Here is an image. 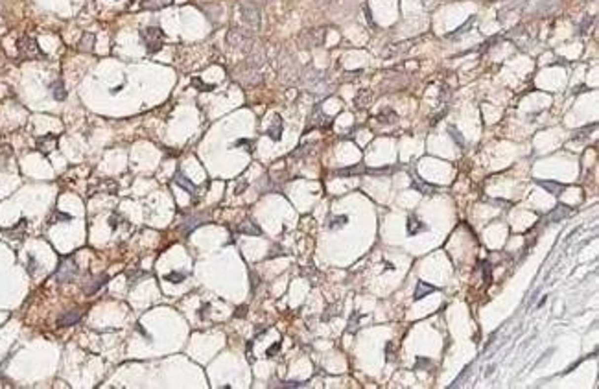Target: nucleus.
<instances>
[{
	"mask_svg": "<svg viewBox=\"0 0 599 389\" xmlns=\"http://www.w3.org/2000/svg\"><path fill=\"white\" fill-rule=\"evenodd\" d=\"M300 81L304 85V89L310 90V92H314V94H325L328 92V83H327V78L323 72H317L314 69H308L304 70L302 74H300Z\"/></svg>",
	"mask_w": 599,
	"mask_h": 389,
	"instance_id": "1",
	"label": "nucleus"
},
{
	"mask_svg": "<svg viewBox=\"0 0 599 389\" xmlns=\"http://www.w3.org/2000/svg\"><path fill=\"white\" fill-rule=\"evenodd\" d=\"M140 41L144 44V48L150 52V54H155L162 48V42H164V32L159 28V26H148V28L140 30Z\"/></svg>",
	"mask_w": 599,
	"mask_h": 389,
	"instance_id": "2",
	"label": "nucleus"
},
{
	"mask_svg": "<svg viewBox=\"0 0 599 389\" xmlns=\"http://www.w3.org/2000/svg\"><path fill=\"white\" fill-rule=\"evenodd\" d=\"M238 13H240V19L245 26L257 30L260 26V11H258L257 4H253L251 0H242L238 4Z\"/></svg>",
	"mask_w": 599,
	"mask_h": 389,
	"instance_id": "3",
	"label": "nucleus"
},
{
	"mask_svg": "<svg viewBox=\"0 0 599 389\" xmlns=\"http://www.w3.org/2000/svg\"><path fill=\"white\" fill-rule=\"evenodd\" d=\"M227 42H229L232 48H240V50H249L253 48V35L251 30H244V28H232L227 34Z\"/></svg>",
	"mask_w": 599,
	"mask_h": 389,
	"instance_id": "4",
	"label": "nucleus"
},
{
	"mask_svg": "<svg viewBox=\"0 0 599 389\" xmlns=\"http://www.w3.org/2000/svg\"><path fill=\"white\" fill-rule=\"evenodd\" d=\"M17 50H19V56L24 57V59H39L42 57V50L39 48V44L35 41L34 37H21L19 41H17Z\"/></svg>",
	"mask_w": 599,
	"mask_h": 389,
	"instance_id": "5",
	"label": "nucleus"
},
{
	"mask_svg": "<svg viewBox=\"0 0 599 389\" xmlns=\"http://www.w3.org/2000/svg\"><path fill=\"white\" fill-rule=\"evenodd\" d=\"M77 277V264L74 257H65L61 258V262L57 266L56 271V278L59 282H72L74 278Z\"/></svg>",
	"mask_w": 599,
	"mask_h": 389,
	"instance_id": "6",
	"label": "nucleus"
},
{
	"mask_svg": "<svg viewBox=\"0 0 599 389\" xmlns=\"http://www.w3.org/2000/svg\"><path fill=\"white\" fill-rule=\"evenodd\" d=\"M234 78H236L240 83L244 85H257L262 76L258 74V69L255 67H249V65H245V67H240V69L234 72Z\"/></svg>",
	"mask_w": 599,
	"mask_h": 389,
	"instance_id": "7",
	"label": "nucleus"
},
{
	"mask_svg": "<svg viewBox=\"0 0 599 389\" xmlns=\"http://www.w3.org/2000/svg\"><path fill=\"white\" fill-rule=\"evenodd\" d=\"M413 42H415V41H404V42H395V44H389L387 48L382 50V56L383 57H395V56H400V54H406V52L413 46Z\"/></svg>",
	"mask_w": 599,
	"mask_h": 389,
	"instance_id": "8",
	"label": "nucleus"
},
{
	"mask_svg": "<svg viewBox=\"0 0 599 389\" xmlns=\"http://www.w3.org/2000/svg\"><path fill=\"white\" fill-rule=\"evenodd\" d=\"M325 39V30L319 28V30H310L306 34L302 35V46H321V42Z\"/></svg>",
	"mask_w": 599,
	"mask_h": 389,
	"instance_id": "9",
	"label": "nucleus"
},
{
	"mask_svg": "<svg viewBox=\"0 0 599 389\" xmlns=\"http://www.w3.org/2000/svg\"><path fill=\"white\" fill-rule=\"evenodd\" d=\"M571 214V209L570 207H566V205H557L555 209L551 210L550 214L544 218V222L546 223H553V222H561V220H564L568 216Z\"/></svg>",
	"mask_w": 599,
	"mask_h": 389,
	"instance_id": "10",
	"label": "nucleus"
},
{
	"mask_svg": "<svg viewBox=\"0 0 599 389\" xmlns=\"http://www.w3.org/2000/svg\"><path fill=\"white\" fill-rule=\"evenodd\" d=\"M81 317V310H69V312H65L63 315H59V319H57V325L59 327H70V325H76L77 321Z\"/></svg>",
	"mask_w": 599,
	"mask_h": 389,
	"instance_id": "11",
	"label": "nucleus"
},
{
	"mask_svg": "<svg viewBox=\"0 0 599 389\" xmlns=\"http://www.w3.org/2000/svg\"><path fill=\"white\" fill-rule=\"evenodd\" d=\"M57 146V137L54 135H46V137H41V139H37V150L44 155H48L52 150H56Z\"/></svg>",
	"mask_w": 599,
	"mask_h": 389,
	"instance_id": "12",
	"label": "nucleus"
},
{
	"mask_svg": "<svg viewBox=\"0 0 599 389\" xmlns=\"http://www.w3.org/2000/svg\"><path fill=\"white\" fill-rule=\"evenodd\" d=\"M107 278H109V275L102 273V275H98V277H92L91 280H87V282H85V286H83L85 293H96L98 290H100V288H102V286H104L105 282H107Z\"/></svg>",
	"mask_w": 599,
	"mask_h": 389,
	"instance_id": "13",
	"label": "nucleus"
},
{
	"mask_svg": "<svg viewBox=\"0 0 599 389\" xmlns=\"http://www.w3.org/2000/svg\"><path fill=\"white\" fill-rule=\"evenodd\" d=\"M282 129H284V122L280 118L279 115H275L273 117V122H271V127L267 129V137L273 140H280V135H282Z\"/></svg>",
	"mask_w": 599,
	"mask_h": 389,
	"instance_id": "14",
	"label": "nucleus"
},
{
	"mask_svg": "<svg viewBox=\"0 0 599 389\" xmlns=\"http://www.w3.org/2000/svg\"><path fill=\"white\" fill-rule=\"evenodd\" d=\"M236 231L238 233H242V234H247V236H258V234H260V227L255 225V222H251V220L242 222L236 227Z\"/></svg>",
	"mask_w": 599,
	"mask_h": 389,
	"instance_id": "15",
	"label": "nucleus"
},
{
	"mask_svg": "<svg viewBox=\"0 0 599 389\" xmlns=\"http://www.w3.org/2000/svg\"><path fill=\"white\" fill-rule=\"evenodd\" d=\"M174 183H175V185H179L181 188H185V190H187V192H188L190 195H195V192H197V188H195L194 183H192L190 179H187V177H185V175H183L181 172H177V174H175Z\"/></svg>",
	"mask_w": 599,
	"mask_h": 389,
	"instance_id": "16",
	"label": "nucleus"
},
{
	"mask_svg": "<svg viewBox=\"0 0 599 389\" xmlns=\"http://www.w3.org/2000/svg\"><path fill=\"white\" fill-rule=\"evenodd\" d=\"M205 218H207V216H201V214H197V216H188V218H187V220H185V222H183V225H181V231H183V233H190V231H194L195 227H197V225H201V223H205V222H203V220H205Z\"/></svg>",
	"mask_w": 599,
	"mask_h": 389,
	"instance_id": "17",
	"label": "nucleus"
},
{
	"mask_svg": "<svg viewBox=\"0 0 599 389\" xmlns=\"http://www.w3.org/2000/svg\"><path fill=\"white\" fill-rule=\"evenodd\" d=\"M426 229H428L426 223L417 220L415 216H410V220H408V234H410V236H417L418 233H422V231H426Z\"/></svg>",
	"mask_w": 599,
	"mask_h": 389,
	"instance_id": "18",
	"label": "nucleus"
},
{
	"mask_svg": "<svg viewBox=\"0 0 599 389\" xmlns=\"http://www.w3.org/2000/svg\"><path fill=\"white\" fill-rule=\"evenodd\" d=\"M50 92H52V96L59 100V102H63L65 98H67V90H65V85L61 79H56L54 83H50Z\"/></svg>",
	"mask_w": 599,
	"mask_h": 389,
	"instance_id": "19",
	"label": "nucleus"
},
{
	"mask_svg": "<svg viewBox=\"0 0 599 389\" xmlns=\"http://www.w3.org/2000/svg\"><path fill=\"white\" fill-rule=\"evenodd\" d=\"M174 0H144L140 7L142 9H150V11H155V9H162V7L170 6Z\"/></svg>",
	"mask_w": 599,
	"mask_h": 389,
	"instance_id": "20",
	"label": "nucleus"
},
{
	"mask_svg": "<svg viewBox=\"0 0 599 389\" xmlns=\"http://www.w3.org/2000/svg\"><path fill=\"white\" fill-rule=\"evenodd\" d=\"M433 292H435V286L426 284L424 280H418L417 288H415V295H413V297H415V301H418V299H422V297H426L428 293H433Z\"/></svg>",
	"mask_w": 599,
	"mask_h": 389,
	"instance_id": "21",
	"label": "nucleus"
},
{
	"mask_svg": "<svg viewBox=\"0 0 599 389\" xmlns=\"http://www.w3.org/2000/svg\"><path fill=\"white\" fill-rule=\"evenodd\" d=\"M538 185H540L542 188H546V190H548L550 194H553V195L562 194V192L566 190L564 185H561V183H553V181H538Z\"/></svg>",
	"mask_w": 599,
	"mask_h": 389,
	"instance_id": "22",
	"label": "nucleus"
},
{
	"mask_svg": "<svg viewBox=\"0 0 599 389\" xmlns=\"http://www.w3.org/2000/svg\"><path fill=\"white\" fill-rule=\"evenodd\" d=\"M24 229H26V220H21L15 227L4 231V234H6L7 238H21L22 234H24Z\"/></svg>",
	"mask_w": 599,
	"mask_h": 389,
	"instance_id": "23",
	"label": "nucleus"
},
{
	"mask_svg": "<svg viewBox=\"0 0 599 389\" xmlns=\"http://www.w3.org/2000/svg\"><path fill=\"white\" fill-rule=\"evenodd\" d=\"M94 39H96L94 34H89V32L83 34L81 41H79V50H81V52H92V48H94Z\"/></svg>",
	"mask_w": 599,
	"mask_h": 389,
	"instance_id": "24",
	"label": "nucleus"
},
{
	"mask_svg": "<svg viewBox=\"0 0 599 389\" xmlns=\"http://www.w3.org/2000/svg\"><path fill=\"white\" fill-rule=\"evenodd\" d=\"M98 190H102V192H105V194H116V192H118V183H116V181L107 179V181H104V183L100 185V188H98Z\"/></svg>",
	"mask_w": 599,
	"mask_h": 389,
	"instance_id": "25",
	"label": "nucleus"
},
{
	"mask_svg": "<svg viewBox=\"0 0 599 389\" xmlns=\"http://www.w3.org/2000/svg\"><path fill=\"white\" fill-rule=\"evenodd\" d=\"M347 222H348V218L347 216H334V218H330V222H328V227H330V229H341V227H345V225H347Z\"/></svg>",
	"mask_w": 599,
	"mask_h": 389,
	"instance_id": "26",
	"label": "nucleus"
},
{
	"mask_svg": "<svg viewBox=\"0 0 599 389\" xmlns=\"http://www.w3.org/2000/svg\"><path fill=\"white\" fill-rule=\"evenodd\" d=\"M413 188H417L418 192H422V194H432L433 190H435V187H432V185H426V183H422V181L418 179V177H415Z\"/></svg>",
	"mask_w": 599,
	"mask_h": 389,
	"instance_id": "27",
	"label": "nucleus"
},
{
	"mask_svg": "<svg viewBox=\"0 0 599 389\" xmlns=\"http://www.w3.org/2000/svg\"><path fill=\"white\" fill-rule=\"evenodd\" d=\"M304 384L295 382V380H288V382H273L269 388H280V389H293V388H302Z\"/></svg>",
	"mask_w": 599,
	"mask_h": 389,
	"instance_id": "28",
	"label": "nucleus"
},
{
	"mask_svg": "<svg viewBox=\"0 0 599 389\" xmlns=\"http://www.w3.org/2000/svg\"><path fill=\"white\" fill-rule=\"evenodd\" d=\"M144 277H148V273H146V271H142V270L129 271V273H127V280H129V284H137L140 278H144Z\"/></svg>",
	"mask_w": 599,
	"mask_h": 389,
	"instance_id": "29",
	"label": "nucleus"
},
{
	"mask_svg": "<svg viewBox=\"0 0 599 389\" xmlns=\"http://www.w3.org/2000/svg\"><path fill=\"white\" fill-rule=\"evenodd\" d=\"M474 22H476V19H474V17H472V19H468V21H467V24H465V26H461V28L457 30V32H455V34H450V35H448V37H450V39H455V37H461V35H463V34H467V32H468L467 28H470V26H474Z\"/></svg>",
	"mask_w": 599,
	"mask_h": 389,
	"instance_id": "30",
	"label": "nucleus"
},
{
	"mask_svg": "<svg viewBox=\"0 0 599 389\" xmlns=\"http://www.w3.org/2000/svg\"><path fill=\"white\" fill-rule=\"evenodd\" d=\"M185 277H187V275H185V273H183V271H172V273H170V275H166V280L168 282H175V284H177V282H183V280H185Z\"/></svg>",
	"mask_w": 599,
	"mask_h": 389,
	"instance_id": "31",
	"label": "nucleus"
},
{
	"mask_svg": "<svg viewBox=\"0 0 599 389\" xmlns=\"http://www.w3.org/2000/svg\"><path fill=\"white\" fill-rule=\"evenodd\" d=\"M448 133H450V137H452V139L459 144V148L465 146V139H463V135H461L459 131H455V127H450V129H448Z\"/></svg>",
	"mask_w": 599,
	"mask_h": 389,
	"instance_id": "32",
	"label": "nucleus"
},
{
	"mask_svg": "<svg viewBox=\"0 0 599 389\" xmlns=\"http://www.w3.org/2000/svg\"><path fill=\"white\" fill-rule=\"evenodd\" d=\"M192 83H194L195 87H199V90H212V89H214V85H205L203 81H199L197 78H194V79H192Z\"/></svg>",
	"mask_w": 599,
	"mask_h": 389,
	"instance_id": "33",
	"label": "nucleus"
},
{
	"mask_svg": "<svg viewBox=\"0 0 599 389\" xmlns=\"http://www.w3.org/2000/svg\"><path fill=\"white\" fill-rule=\"evenodd\" d=\"M279 349H280V343H275V345H271V347H269V350H267V356H273V352H277Z\"/></svg>",
	"mask_w": 599,
	"mask_h": 389,
	"instance_id": "34",
	"label": "nucleus"
},
{
	"mask_svg": "<svg viewBox=\"0 0 599 389\" xmlns=\"http://www.w3.org/2000/svg\"><path fill=\"white\" fill-rule=\"evenodd\" d=\"M28 260H30L28 271H30V273H34V271H35V260H34V257H28Z\"/></svg>",
	"mask_w": 599,
	"mask_h": 389,
	"instance_id": "35",
	"label": "nucleus"
},
{
	"mask_svg": "<svg viewBox=\"0 0 599 389\" xmlns=\"http://www.w3.org/2000/svg\"><path fill=\"white\" fill-rule=\"evenodd\" d=\"M253 4H264V2H267V0H251Z\"/></svg>",
	"mask_w": 599,
	"mask_h": 389,
	"instance_id": "36",
	"label": "nucleus"
}]
</instances>
